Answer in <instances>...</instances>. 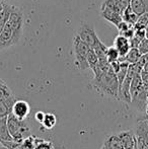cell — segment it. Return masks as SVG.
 <instances>
[{
  "label": "cell",
  "instance_id": "1",
  "mask_svg": "<svg viewBox=\"0 0 148 149\" xmlns=\"http://www.w3.org/2000/svg\"><path fill=\"white\" fill-rule=\"evenodd\" d=\"M91 84L101 95L119 100L118 79L111 66L109 69L103 71L99 74L94 75Z\"/></svg>",
  "mask_w": 148,
  "mask_h": 149
},
{
  "label": "cell",
  "instance_id": "2",
  "mask_svg": "<svg viewBox=\"0 0 148 149\" xmlns=\"http://www.w3.org/2000/svg\"><path fill=\"white\" fill-rule=\"evenodd\" d=\"M7 127L12 139L15 142L22 143L24 140V136H30V128L26 120H18L11 113L7 116Z\"/></svg>",
  "mask_w": 148,
  "mask_h": 149
},
{
  "label": "cell",
  "instance_id": "3",
  "mask_svg": "<svg viewBox=\"0 0 148 149\" xmlns=\"http://www.w3.org/2000/svg\"><path fill=\"white\" fill-rule=\"evenodd\" d=\"M90 48L80 39L77 35L73 38V53H74V63L75 66L79 70H86L89 68L87 63V53Z\"/></svg>",
  "mask_w": 148,
  "mask_h": 149
},
{
  "label": "cell",
  "instance_id": "4",
  "mask_svg": "<svg viewBox=\"0 0 148 149\" xmlns=\"http://www.w3.org/2000/svg\"><path fill=\"white\" fill-rule=\"evenodd\" d=\"M101 16L117 26L122 22V11L113 0H104L101 5Z\"/></svg>",
  "mask_w": 148,
  "mask_h": 149
},
{
  "label": "cell",
  "instance_id": "5",
  "mask_svg": "<svg viewBox=\"0 0 148 149\" xmlns=\"http://www.w3.org/2000/svg\"><path fill=\"white\" fill-rule=\"evenodd\" d=\"M6 24L10 26V29H11L14 33V37L19 42L20 38L22 36V33H24V17L22 10L18 7L12 6L9 17H8Z\"/></svg>",
  "mask_w": 148,
  "mask_h": 149
},
{
  "label": "cell",
  "instance_id": "6",
  "mask_svg": "<svg viewBox=\"0 0 148 149\" xmlns=\"http://www.w3.org/2000/svg\"><path fill=\"white\" fill-rule=\"evenodd\" d=\"M76 35L91 49H93L95 45L101 42V39L97 36L93 24L88 22H82L80 28L77 30Z\"/></svg>",
  "mask_w": 148,
  "mask_h": 149
},
{
  "label": "cell",
  "instance_id": "7",
  "mask_svg": "<svg viewBox=\"0 0 148 149\" xmlns=\"http://www.w3.org/2000/svg\"><path fill=\"white\" fill-rule=\"evenodd\" d=\"M31 113V107L26 100H15L12 106L11 114L18 120H26Z\"/></svg>",
  "mask_w": 148,
  "mask_h": 149
},
{
  "label": "cell",
  "instance_id": "8",
  "mask_svg": "<svg viewBox=\"0 0 148 149\" xmlns=\"http://www.w3.org/2000/svg\"><path fill=\"white\" fill-rule=\"evenodd\" d=\"M113 46H114V47L118 50L119 55H120V58L124 57V56L128 53L129 50L131 49L130 42H129V40L126 39L125 37H123V36L119 35V33H118V36L115 38L114 45H113Z\"/></svg>",
  "mask_w": 148,
  "mask_h": 149
},
{
  "label": "cell",
  "instance_id": "9",
  "mask_svg": "<svg viewBox=\"0 0 148 149\" xmlns=\"http://www.w3.org/2000/svg\"><path fill=\"white\" fill-rule=\"evenodd\" d=\"M118 136L124 149H134L135 146L137 145L136 138L133 136L131 131H123Z\"/></svg>",
  "mask_w": 148,
  "mask_h": 149
},
{
  "label": "cell",
  "instance_id": "10",
  "mask_svg": "<svg viewBox=\"0 0 148 149\" xmlns=\"http://www.w3.org/2000/svg\"><path fill=\"white\" fill-rule=\"evenodd\" d=\"M15 100H15V97H14L13 94L0 100V118L7 117L8 115L11 113L12 106H13Z\"/></svg>",
  "mask_w": 148,
  "mask_h": 149
},
{
  "label": "cell",
  "instance_id": "11",
  "mask_svg": "<svg viewBox=\"0 0 148 149\" xmlns=\"http://www.w3.org/2000/svg\"><path fill=\"white\" fill-rule=\"evenodd\" d=\"M145 88L143 86L142 80H141V76L140 73H137L134 77H133L132 81H131V85H130V95H131V102L132 100H134L141 91H143Z\"/></svg>",
  "mask_w": 148,
  "mask_h": 149
},
{
  "label": "cell",
  "instance_id": "12",
  "mask_svg": "<svg viewBox=\"0 0 148 149\" xmlns=\"http://www.w3.org/2000/svg\"><path fill=\"white\" fill-rule=\"evenodd\" d=\"M130 7L137 15H141L148 11V0H131Z\"/></svg>",
  "mask_w": 148,
  "mask_h": 149
},
{
  "label": "cell",
  "instance_id": "13",
  "mask_svg": "<svg viewBox=\"0 0 148 149\" xmlns=\"http://www.w3.org/2000/svg\"><path fill=\"white\" fill-rule=\"evenodd\" d=\"M12 137L7 127V117L0 118V143L6 141H11Z\"/></svg>",
  "mask_w": 148,
  "mask_h": 149
},
{
  "label": "cell",
  "instance_id": "14",
  "mask_svg": "<svg viewBox=\"0 0 148 149\" xmlns=\"http://www.w3.org/2000/svg\"><path fill=\"white\" fill-rule=\"evenodd\" d=\"M101 149H124L118 135L108 136Z\"/></svg>",
  "mask_w": 148,
  "mask_h": 149
},
{
  "label": "cell",
  "instance_id": "15",
  "mask_svg": "<svg viewBox=\"0 0 148 149\" xmlns=\"http://www.w3.org/2000/svg\"><path fill=\"white\" fill-rule=\"evenodd\" d=\"M141 54L139 52L138 48H131L128 51V53L122 58H119L120 61H126L129 64H135L138 62V60L140 59Z\"/></svg>",
  "mask_w": 148,
  "mask_h": 149
},
{
  "label": "cell",
  "instance_id": "16",
  "mask_svg": "<svg viewBox=\"0 0 148 149\" xmlns=\"http://www.w3.org/2000/svg\"><path fill=\"white\" fill-rule=\"evenodd\" d=\"M138 16L139 15H137L132 10V8L130 7V4H129L122 12V19L124 20V22H126L127 24H131V26H133L136 24L137 19H138Z\"/></svg>",
  "mask_w": 148,
  "mask_h": 149
},
{
  "label": "cell",
  "instance_id": "17",
  "mask_svg": "<svg viewBox=\"0 0 148 149\" xmlns=\"http://www.w3.org/2000/svg\"><path fill=\"white\" fill-rule=\"evenodd\" d=\"M56 123H57V119H56L55 115L52 113H46L43 122L41 124L46 130H51L55 127Z\"/></svg>",
  "mask_w": 148,
  "mask_h": 149
},
{
  "label": "cell",
  "instance_id": "18",
  "mask_svg": "<svg viewBox=\"0 0 148 149\" xmlns=\"http://www.w3.org/2000/svg\"><path fill=\"white\" fill-rule=\"evenodd\" d=\"M86 59H87V63H88V66H89V68L92 70V72L95 70V69L99 67V58H97V54H95V52H94V50L93 49H89L88 50V53H87V57H86Z\"/></svg>",
  "mask_w": 148,
  "mask_h": 149
},
{
  "label": "cell",
  "instance_id": "19",
  "mask_svg": "<svg viewBox=\"0 0 148 149\" xmlns=\"http://www.w3.org/2000/svg\"><path fill=\"white\" fill-rule=\"evenodd\" d=\"M120 58V55H119V52L114 46H111V47H108L107 49V59L109 61V63L111 64L113 62H116V61L119 60Z\"/></svg>",
  "mask_w": 148,
  "mask_h": 149
},
{
  "label": "cell",
  "instance_id": "20",
  "mask_svg": "<svg viewBox=\"0 0 148 149\" xmlns=\"http://www.w3.org/2000/svg\"><path fill=\"white\" fill-rule=\"evenodd\" d=\"M148 24V11L142 13L141 15L138 16L136 24H134V28H140V29H145Z\"/></svg>",
  "mask_w": 148,
  "mask_h": 149
},
{
  "label": "cell",
  "instance_id": "21",
  "mask_svg": "<svg viewBox=\"0 0 148 149\" xmlns=\"http://www.w3.org/2000/svg\"><path fill=\"white\" fill-rule=\"evenodd\" d=\"M138 50L141 55L148 53V39L147 38L143 39L142 41L140 42V44H139V46H138Z\"/></svg>",
  "mask_w": 148,
  "mask_h": 149
},
{
  "label": "cell",
  "instance_id": "22",
  "mask_svg": "<svg viewBox=\"0 0 148 149\" xmlns=\"http://www.w3.org/2000/svg\"><path fill=\"white\" fill-rule=\"evenodd\" d=\"M134 37L138 39L139 41H142L143 39L146 38V33H145V29L140 28H134Z\"/></svg>",
  "mask_w": 148,
  "mask_h": 149
},
{
  "label": "cell",
  "instance_id": "23",
  "mask_svg": "<svg viewBox=\"0 0 148 149\" xmlns=\"http://www.w3.org/2000/svg\"><path fill=\"white\" fill-rule=\"evenodd\" d=\"M113 1H114L115 3L117 4V6L119 7V9H120L121 11L123 12V10H124L125 8H126L127 6L130 4L131 0H113Z\"/></svg>",
  "mask_w": 148,
  "mask_h": 149
},
{
  "label": "cell",
  "instance_id": "24",
  "mask_svg": "<svg viewBox=\"0 0 148 149\" xmlns=\"http://www.w3.org/2000/svg\"><path fill=\"white\" fill-rule=\"evenodd\" d=\"M131 26H131V24H127L126 22L122 20V22H121L120 24H119L118 26H116V28L118 29L119 33H123V31H125L126 30H128V29H129V28H131Z\"/></svg>",
  "mask_w": 148,
  "mask_h": 149
},
{
  "label": "cell",
  "instance_id": "25",
  "mask_svg": "<svg viewBox=\"0 0 148 149\" xmlns=\"http://www.w3.org/2000/svg\"><path fill=\"white\" fill-rule=\"evenodd\" d=\"M119 35L123 36V37H125L128 40L132 39L133 36H134V26H131V28H129L128 30H126L125 31H123V33H119Z\"/></svg>",
  "mask_w": 148,
  "mask_h": 149
},
{
  "label": "cell",
  "instance_id": "26",
  "mask_svg": "<svg viewBox=\"0 0 148 149\" xmlns=\"http://www.w3.org/2000/svg\"><path fill=\"white\" fill-rule=\"evenodd\" d=\"M140 76H141V80H142V83H143V86H144V88L148 91V72L142 70L140 72Z\"/></svg>",
  "mask_w": 148,
  "mask_h": 149
},
{
  "label": "cell",
  "instance_id": "27",
  "mask_svg": "<svg viewBox=\"0 0 148 149\" xmlns=\"http://www.w3.org/2000/svg\"><path fill=\"white\" fill-rule=\"evenodd\" d=\"M45 114H46V113L42 112V111H38L36 114H35V119H36V121H37V122H39V123L41 124L42 122H43V120H44Z\"/></svg>",
  "mask_w": 148,
  "mask_h": 149
},
{
  "label": "cell",
  "instance_id": "28",
  "mask_svg": "<svg viewBox=\"0 0 148 149\" xmlns=\"http://www.w3.org/2000/svg\"><path fill=\"white\" fill-rule=\"evenodd\" d=\"M142 70H143V71H146V72H148V62H147V63H145V64H144V66H143Z\"/></svg>",
  "mask_w": 148,
  "mask_h": 149
},
{
  "label": "cell",
  "instance_id": "29",
  "mask_svg": "<svg viewBox=\"0 0 148 149\" xmlns=\"http://www.w3.org/2000/svg\"><path fill=\"white\" fill-rule=\"evenodd\" d=\"M0 149H9L8 147H6L4 144H2V143H0Z\"/></svg>",
  "mask_w": 148,
  "mask_h": 149
},
{
  "label": "cell",
  "instance_id": "30",
  "mask_svg": "<svg viewBox=\"0 0 148 149\" xmlns=\"http://www.w3.org/2000/svg\"><path fill=\"white\" fill-rule=\"evenodd\" d=\"M144 111H145V113H146V115L148 116V102L146 104V106H145V109H144Z\"/></svg>",
  "mask_w": 148,
  "mask_h": 149
},
{
  "label": "cell",
  "instance_id": "31",
  "mask_svg": "<svg viewBox=\"0 0 148 149\" xmlns=\"http://www.w3.org/2000/svg\"><path fill=\"white\" fill-rule=\"evenodd\" d=\"M145 33H146V38L148 39V24H147L146 28H145Z\"/></svg>",
  "mask_w": 148,
  "mask_h": 149
},
{
  "label": "cell",
  "instance_id": "32",
  "mask_svg": "<svg viewBox=\"0 0 148 149\" xmlns=\"http://www.w3.org/2000/svg\"><path fill=\"white\" fill-rule=\"evenodd\" d=\"M1 50H4V48H3V46H2L1 42H0V51H1Z\"/></svg>",
  "mask_w": 148,
  "mask_h": 149
},
{
  "label": "cell",
  "instance_id": "33",
  "mask_svg": "<svg viewBox=\"0 0 148 149\" xmlns=\"http://www.w3.org/2000/svg\"><path fill=\"white\" fill-rule=\"evenodd\" d=\"M2 1H3V0H0V3H1V2H2Z\"/></svg>",
  "mask_w": 148,
  "mask_h": 149
}]
</instances>
